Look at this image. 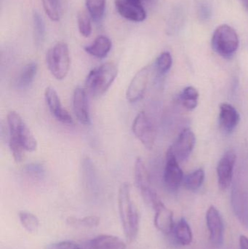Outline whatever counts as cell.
<instances>
[{"mask_svg": "<svg viewBox=\"0 0 248 249\" xmlns=\"http://www.w3.org/2000/svg\"><path fill=\"white\" fill-rule=\"evenodd\" d=\"M131 186L121 184L118 193V209L124 233L129 242L136 238L139 230V213L131 199Z\"/></svg>", "mask_w": 248, "mask_h": 249, "instance_id": "6da1fadb", "label": "cell"}, {"mask_svg": "<svg viewBox=\"0 0 248 249\" xmlns=\"http://www.w3.org/2000/svg\"><path fill=\"white\" fill-rule=\"evenodd\" d=\"M118 74L117 67L106 63L90 71L85 80L86 89L93 96H99L107 91Z\"/></svg>", "mask_w": 248, "mask_h": 249, "instance_id": "7a4b0ae2", "label": "cell"}, {"mask_svg": "<svg viewBox=\"0 0 248 249\" xmlns=\"http://www.w3.org/2000/svg\"><path fill=\"white\" fill-rule=\"evenodd\" d=\"M212 48L223 58L230 59L234 56L238 49V35L236 31L227 24L218 26L212 36Z\"/></svg>", "mask_w": 248, "mask_h": 249, "instance_id": "3957f363", "label": "cell"}, {"mask_svg": "<svg viewBox=\"0 0 248 249\" xmlns=\"http://www.w3.org/2000/svg\"><path fill=\"white\" fill-rule=\"evenodd\" d=\"M47 64L51 74L56 80H64L69 71L71 59L68 45L59 42L48 51Z\"/></svg>", "mask_w": 248, "mask_h": 249, "instance_id": "277c9868", "label": "cell"}, {"mask_svg": "<svg viewBox=\"0 0 248 249\" xmlns=\"http://www.w3.org/2000/svg\"><path fill=\"white\" fill-rule=\"evenodd\" d=\"M7 124L10 131V141L18 142L24 150L33 152L37 148V142L29 127L18 113L10 111L7 115Z\"/></svg>", "mask_w": 248, "mask_h": 249, "instance_id": "5b68a950", "label": "cell"}, {"mask_svg": "<svg viewBox=\"0 0 248 249\" xmlns=\"http://www.w3.org/2000/svg\"><path fill=\"white\" fill-rule=\"evenodd\" d=\"M134 135L147 149H152L156 139V130L151 120L144 112L138 114L132 126Z\"/></svg>", "mask_w": 248, "mask_h": 249, "instance_id": "8992f818", "label": "cell"}, {"mask_svg": "<svg viewBox=\"0 0 248 249\" xmlns=\"http://www.w3.org/2000/svg\"><path fill=\"white\" fill-rule=\"evenodd\" d=\"M196 143L195 133L191 129L186 128L182 130L175 143L169 148L178 162L186 161L190 156Z\"/></svg>", "mask_w": 248, "mask_h": 249, "instance_id": "52a82bcc", "label": "cell"}, {"mask_svg": "<svg viewBox=\"0 0 248 249\" xmlns=\"http://www.w3.org/2000/svg\"><path fill=\"white\" fill-rule=\"evenodd\" d=\"M183 174L179 166V162L171 151L168 149L166 155L163 179L165 187L170 191H176L183 181Z\"/></svg>", "mask_w": 248, "mask_h": 249, "instance_id": "ba28073f", "label": "cell"}, {"mask_svg": "<svg viewBox=\"0 0 248 249\" xmlns=\"http://www.w3.org/2000/svg\"><path fill=\"white\" fill-rule=\"evenodd\" d=\"M151 67L147 66L138 71L131 80L126 92L130 103H135L144 97L149 79Z\"/></svg>", "mask_w": 248, "mask_h": 249, "instance_id": "9c48e42d", "label": "cell"}, {"mask_svg": "<svg viewBox=\"0 0 248 249\" xmlns=\"http://www.w3.org/2000/svg\"><path fill=\"white\" fill-rule=\"evenodd\" d=\"M237 155L233 150H229L223 155L217 167V176L220 188L226 190L231 185L234 174Z\"/></svg>", "mask_w": 248, "mask_h": 249, "instance_id": "30bf717a", "label": "cell"}, {"mask_svg": "<svg viewBox=\"0 0 248 249\" xmlns=\"http://www.w3.org/2000/svg\"><path fill=\"white\" fill-rule=\"evenodd\" d=\"M115 6L119 14L132 22H142L147 13L141 0H115Z\"/></svg>", "mask_w": 248, "mask_h": 249, "instance_id": "8fae6325", "label": "cell"}, {"mask_svg": "<svg viewBox=\"0 0 248 249\" xmlns=\"http://www.w3.org/2000/svg\"><path fill=\"white\" fill-rule=\"evenodd\" d=\"M206 221L211 243L215 247H221L224 242V224L221 214L215 206H211L208 209Z\"/></svg>", "mask_w": 248, "mask_h": 249, "instance_id": "7c38bea8", "label": "cell"}, {"mask_svg": "<svg viewBox=\"0 0 248 249\" xmlns=\"http://www.w3.org/2000/svg\"><path fill=\"white\" fill-rule=\"evenodd\" d=\"M45 101L51 113L62 124H73V119L68 111L63 107L59 96L55 89L48 87L45 91Z\"/></svg>", "mask_w": 248, "mask_h": 249, "instance_id": "4fadbf2b", "label": "cell"}, {"mask_svg": "<svg viewBox=\"0 0 248 249\" xmlns=\"http://www.w3.org/2000/svg\"><path fill=\"white\" fill-rule=\"evenodd\" d=\"M240 117L237 109L227 103H222L219 107V126L225 134H230L234 131L240 123Z\"/></svg>", "mask_w": 248, "mask_h": 249, "instance_id": "5bb4252c", "label": "cell"}, {"mask_svg": "<svg viewBox=\"0 0 248 249\" xmlns=\"http://www.w3.org/2000/svg\"><path fill=\"white\" fill-rule=\"evenodd\" d=\"M233 211L240 223L248 228V195L244 190L234 187L231 193Z\"/></svg>", "mask_w": 248, "mask_h": 249, "instance_id": "9a60e30c", "label": "cell"}, {"mask_svg": "<svg viewBox=\"0 0 248 249\" xmlns=\"http://www.w3.org/2000/svg\"><path fill=\"white\" fill-rule=\"evenodd\" d=\"M73 109L75 116L82 124H90V112L87 105L85 90L82 88H77L73 95Z\"/></svg>", "mask_w": 248, "mask_h": 249, "instance_id": "2e32d148", "label": "cell"}, {"mask_svg": "<svg viewBox=\"0 0 248 249\" xmlns=\"http://www.w3.org/2000/svg\"><path fill=\"white\" fill-rule=\"evenodd\" d=\"M154 210L155 211L154 225L156 228L165 234L173 232L175 225L172 211L167 209L162 201L154 208Z\"/></svg>", "mask_w": 248, "mask_h": 249, "instance_id": "e0dca14e", "label": "cell"}, {"mask_svg": "<svg viewBox=\"0 0 248 249\" xmlns=\"http://www.w3.org/2000/svg\"><path fill=\"white\" fill-rule=\"evenodd\" d=\"M90 249H126L125 243L117 237L111 235H100L88 242Z\"/></svg>", "mask_w": 248, "mask_h": 249, "instance_id": "ac0fdd59", "label": "cell"}, {"mask_svg": "<svg viewBox=\"0 0 248 249\" xmlns=\"http://www.w3.org/2000/svg\"><path fill=\"white\" fill-rule=\"evenodd\" d=\"M112 41L107 36H98L91 45L84 48V51L92 56L98 58H103L106 56L112 49Z\"/></svg>", "mask_w": 248, "mask_h": 249, "instance_id": "d6986e66", "label": "cell"}, {"mask_svg": "<svg viewBox=\"0 0 248 249\" xmlns=\"http://www.w3.org/2000/svg\"><path fill=\"white\" fill-rule=\"evenodd\" d=\"M173 232L175 238L179 244L183 246H188L192 242L193 236L192 230L185 218L182 217L175 225Z\"/></svg>", "mask_w": 248, "mask_h": 249, "instance_id": "ffe728a7", "label": "cell"}, {"mask_svg": "<svg viewBox=\"0 0 248 249\" xmlns=\"http://www.w3.org/2000/svg\"><path fill=\"white\" fill-rule=\"evenodd\" d=\"M37 64L35 62L29 63L24 66L17 76L16 81L17 87L22 89L29 88L34 80L35 76L37 72Z\"/></svg>", "mask_w": 248, "mask_h": 249, "instance_id": "44dd1931", "label": "cell"}, {"mask_svg": "<svg viewBox=\"0 0 248 249\" xmlns=\"http://www.w3.org/2000/svg\"><path fill=\"white\" fill-rule=\"evenodd\" d=\"M134 174H135V183L140 192L151 187L148 171L146 168L144 160L141 158H137L135 160Z\"/></svg>", "mask_w": 248, "mask_h": 249, "instance_id": "7402d4cb", "label": "cell"}, {"mask_svg": "<svg viewBox=\"0 0 248 249\" xmlns=\"http://www.w3.org/2000/svg\"><path fill=\"white\" fill-rule=\"evenodd\" d=\"M199 100V93L195 88L189 86L183 89L179 95V101L182 106L189 111L194 110L197 107Z\"/></svg>", "mask_w": 248, "mask_h": 249, "instance_id": "603a6c76", "label": "cell"}, {"mask_svg": "<svg viewBox=\"0 0 248 249\" xmlns=\"http://www.w3.org/2000/svg\"><path fill=\"white\" fill-rule=\"evenodd\" d=\"M89 16L94 21L101 20L106 10V0H86Z\"/></svg>", "mask_w": 248, "mask_h": 249, "instance_id": "cb8c5ba5", "label": "cell"}, {"mask_svg": "<svg viewBox=\"0 0 248 249\" xmlns=\"http://www.w3.org/2000/svg\"><path fill=\"white\" fill-rule=\"evenodd\" d=\"M33 39L36 46H40L43 43L45 36V22L39 12H33Z\"/></svg>", "mask_w": 248, "mask_h": 249, "instance_id": "d4e9b609", "label": "cell"}, {"mask_svg": "<svg viewBox=\"0 0 248 249\" xmlns=\"http://www.w3.org/2000/svg\"><path fill=\"white\" fill-rule=\"evenodd\" d=\"M204 180H205V171L202 168H199L188 174L183 178V184L188 190L195 191L202 185Z\"/></svg>", "mask_w": 248, "mask_h": 249, "instance_id": "484cf974", "label": "cell"}, {"mask_svg": "<svg viewBox=\"0 0 248 249\" xmlns=\"http://www.w3.org/2000/svg\"><path fill=\"white\" fill-rule=\"evenodd\" d=\"M19 219L22 226L27 232L33 233L39 229V219L33 213L28 212H20L19 213Z\"/></svg>", "mask_w": 248, "mask_h": 249, "instance_id": "4316f807", "label": "cell"}, {"mask_svg": "<svg viewBox=\"0 0 248 249\" xmlns=\"http://www.w3.org/2000/svg\"><path fill=\"white\" fill-rule=\"evenodd\" d=\"M173 64V58L169 52H163L157 57L156 60V71L160 75H164L168 72Z\"/></svg>", "mask_w": 248, "mask_h": 249, "instance_id": "83f0119b", "label": "cell"}, {"mask_svg": "<svg viewBox=\"0 0 248 249\" xmlns=\"http://www.w3.org/2000/svg\"><path fill=\"white\" fill-rule=\"evenodd\" d=\"M42 4L49 18L53 21H58L61 13L59 0H42Z\"/></svg>", "mask_w": 248, "mask_h": 249, "instance_id": "f1b7e54d", "label": "cell"}, {"mask_svg": "<svg viewBox=\"0 0 248 249\" xmlns=\"http://www.w3.org/2000/svg\"><path fill=\"white\" fill-rule=\"evenodd\" d=\"M68 225L74 227L93 228L100 224V218L96 216H85L83 218H68L67 219Z\"/></svg>", "mask_w": 248, "mask_h": 249, "instance_id": "f546056e", "label": "cell"}, {"mask_svg": "<svg viewBox=\"0 0 248 249\" xmlns=\"http://www.w3.org/2000/svg\"><path fill=\"white\" fill-rule=\"evenodd\" d=\"M91 18L84 11H80L77 16L80 33L84 37H89L92 33Z\"/></svg>", "mask_w": 248, "mask_h": 249, "instance_id": "4dcf8cb0", "label": "cell"}, {"mask_svg": "<svg viewBox=\"0 0 248 249\" xmlns=\"http://www.w3.org/2000/svg\"><path fill=\"white\" fill-rule=\"evenodd\" d=\"M26 171L31 175L33 177H40L43 174L44 168L43 166L40 164L33 163L28 165L26 168Z\"/></svg>", "mask_w": 248, "mask_h": 249, "instance_id": "1f68e13d", "label": "cell"}, {"mask_svg": "<svg viewBox=\"0 0 248 249\" xmlns=\"http://www.w3.org/2000/svg\"><path fill=\"white\" fill-rule=\"evenodd\" d=\"M240 249H248V238L246 235L240 237Z\"/></svg>", "mask_w": 248, "mask_h": 249, "instance_id": "d6a6232c", "label": "cell"}, {"mask_svg": "<svg viewBox=\"0 0 248 249\" xmlns=\"http://www.w3.org/2000/svg\"><path fill=\"white\" fill-rule=\"evenodd\" d=\"M72 249H84L82 248L81 247H80L79 244H77V243H75V244H74V247H73Z\"/></svg>", "mask_w": 248, "mask_h": 249, "instance_id": "836d02e7", "label": "cell"}, {"mask_svg": "<svg viewBox=\"0 0 248 249\" xmlns=\"http://www.w3.org/2000/svg\"><path fill=\"white\" fill-rule=\"evenodd\" d=\"M245 7H246V10L248 12V0H245L244 1Z\"/></svg>", "mask_w": 248, "mask_h": 249, "instance_id": "e575fe53", "label": "cell"}, {"mask_svg": "<svg viewBox=\"0 0 248 249\" xmlns=\"http://www.w3.org/2000/svg\"><path fill=\"white\" fill-rule=\"evenodd\" d=\"M244 1H245V0H244Z\"/></svg>", "mask_w": 248, "mask_h": 249, "instance_id": "d590c367", "label": "cell"}]
</instances>
